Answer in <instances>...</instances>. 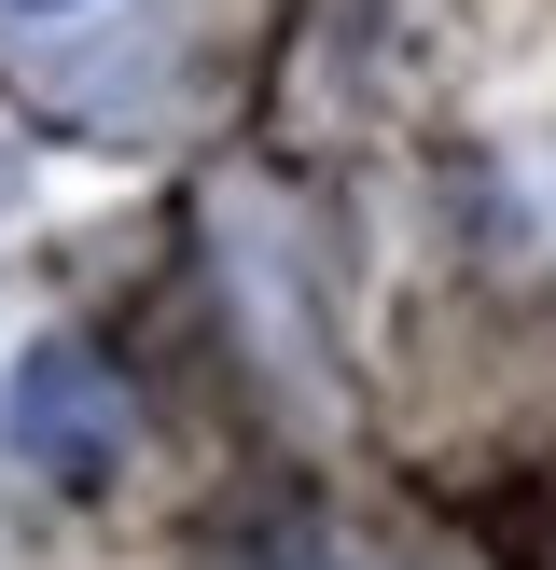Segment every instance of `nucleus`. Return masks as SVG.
<instances>
[{
  "label": "nucleus",
  "mask_w": 556,
  "mask_h": 570,
  "mask_svg": "<svg viewBox=\"0 0 556 570\" xmlns=\"http://www.w3.org/2000/svg\"><path fill=\"white\" fill-rule=\"evenodd\" d=\"M0 432H14V460H28V473H56L70 501L126 488V460H139L126 390H111L83 348H28V362H14V390H0Z\"/></svg>",
  "instance_id": "f257e3e1"
},
{
  "label": "nucleus",
  "mask_w": 556,
  "mask_h": 570,
  "mask_svg": "<svg viewBox=\"0 0 556 570\" xmlns=\"http://www.w3.org/2000/svg\"><path fill=\"white\" fill-rule=\"evenodd\" d=\"M0 14H70V0H0Z\"/></svg>",
  "instance_id": "f03ea898"
}]
</instances>
